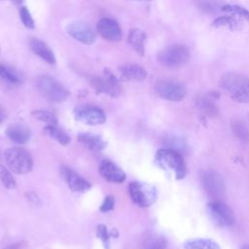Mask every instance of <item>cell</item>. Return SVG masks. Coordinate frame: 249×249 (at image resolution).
<instances>
[{
  "label": "cell",
  "mask_w": 249,
  "mask_h": 249,
  "mask_svg": "<svg viewBox=\"0 0 249 249\" xmlns=\"http://www.w3.org/2000/svg\"><path fill=\"white\" fill-rule=\"evenodd\" d=\"M99 172L101 176L109 182L122 183L125 179L124 172L121 168H119L116 164H114L112 161L107 160H103L100 163Z\"/></svg>",
  "instance_id": "9a60e30c"
},
{
  "label": "cell",
  "mask_w": 249,
  "mask_h": 249,
  "mask_svg": "<svg viewBox=\"0 0 249 249\" xmlns=\"http://www.w3.org/2000/svg\"><path fill=\"white\" fill-rule=\"evenodd\" d=\"M90 84L97 93H105L111 97H117L122 92L119 80L109 70L104 71L103 77L92 78Z\"/></svg>",
  "instance_id": "9c48e42d"
},
{
  "label": "cell",
  "mask_w": 249,
  "mask_h": 249,
  "mask_svg": "<svg viewBox=\"0 0 249 249\" xmlns=\"http://www.w3.org/2000/svg\"><path fill=\"white\" fill-rule=\"evenodd\" d=\"M96 28L100 36L107 41L119 42L122 39V29L119 23L112 18H101L98 21Z\"/></svg>",
  "instance_id": "4fadbf2b"
},
{
  "label": "cell",
  "mask_w": 249,
  "mask_h": 249,
  "mask_svg": "<svg viewBox=\"0 0 249 249\" xmlns=\"http://www.w3.org/2000/svg\"><path fill=\"white\" fill-rule=\"evenodd\" d=\"M241 249H249V244H247V245H244V246H242V248Z\"/></svg>",
  "instance_id": "f35d334b"
},
{
  "label": "cell",
  "mask_w": 249,
  "mask_h": 249,
  "mask_svg": "<svg viewBox=\"0 0 249 249\" xmlns=\"http://www.w3.org/2000/svg\"><path fill=\"white\" fill-rule=\"evenodd\" d=\"M222 11L224 12H228L233 15H237L240 16L244 18H249V11L246 10L245 8L238 6V5H232V4H227L221 7Z\"/></svg>",
  "instance_id": "4dcf8cb0"
},
{
  "label": "cell",
  "mask_w": 249,
  "mask_h": 249,
  "mask_svg": "<svg viewBox=\"0 0 249 249\" xmlns=\"http://www.w3.org/2000/svg\"><path fill=\"white\" fill-rule=\"evenodd\" d=\"M4 118H5V113L0 109V123L4 120Z\"/></svg>",
  "instance_id": "8d00e7d4"
},
{
  "label": "cell",
  "mask_w": 249,
  "mask_h": 249,
  "mask_svg": "<svg viewBox=\"0 0 249 249\" xmlns=\"http://www.w3.org/2000/svg\"><path fill=\"white\" fill-rule=\"evenodd\" d=\"M184 249H221L218 243L207 238H193L184 243Z\"/></svg>",
  "instance_id": "7402d4cb"
},
{
  "label": "cell",
  "mask_w": 249,
  "mask_h": 249,
  "mask_svg": "<svg viewBox=\"0 0 249 249\" xmlns=\"http://www.w3.org/2000/svg\"><path fill=\"white\" fill-rule=\"evenodd\" d=\"M25 242H17V243H14V244H11V245H8L7 247H5L4 249H24L25 247Z\"/></svg>",
  "instance_id": "d590c367"
},
{
  "label": "cell",
  "mask_w": 249,
  "mask_h": 249,
  "mask_svg": "<svg viewBox=\"0 0 249 249\" xmlns=\"http://www.w3.org/2000/svg\"><path fill=\"white\" fill-rule=\"evenodd\" d=\"M12 1L15 2V3H17V4H19V3H21L22 0H12Z\"/></svg>",
  "instance_id": "74e56055"
},
{
  "label": "cell",
  "mask_w": 249,
  "mask_h": 249,
  "mask_svg": "<svg viewBox=\"0 0 249 249\" xmlns=\"http://www.w3.org/2000/svg\"><path fill=\"white\" fill-rule=\"evenodd\" d=\"M78 140L87 149H89L92 152H100L106 146V143L98 135H94V134H90V133L79 134Z\"/></svg>",
  "instance_id": "44dd1931"
},
{
  "label": "cell",
  "mask_w": 249,
  "mask_h": 249,
  "mask_svg": "<svg viewBox=\"0 0 249 249\" xmlns=\"http://www.w3.org/2000/svg\"><path fill=\"white\" fill-rule=\"evenodd\" d=\"M191 57L190 51L187 46L182 44H175L162 49L158 53L159 62L171 69L180 68L186 65Z\"/></svg>",
  "instance_id": "3957f363"
},
{
  "label": "cell",
  "mask_w": 249,
  "mask_h": 249,
  "mask_svg": "<svg viewBox=\"0 0 249 249\" xmlns=\"http://www.w3.org/2000/svg\"><path fill=\"white\" fill-rule=\"evenodd\" d=\"M114 205H115L114 197L112 196H107L104 198V200H103V202L100 206V211L101 212H108V211H110L114 208Z\"/></svg>",
  "instance_id": "836d02e7"
},
{
  "label": "cell",
  "mask_w": 249,
  "mask_h": 249,
  "mask_svg": "<svg viewBox=\"0 0 249 249\" xmlns=\"http://www.w3.org/2000/svg\"><path fill=\"white\" fill-rule=\"evenodd\" d=\"M29 47L35 54H37L39 57H41L47 63H49V64L55 63V57H54L53 51L50 49V47L44 41L37 39V38H31L29 40Z\"/></svg>",
  "instance_id": "e0dca14e"
},
{
  "label": "cell",
  "mask_w": 249,
  "mask_h": 249,
  "mask_svg": "<svg viewBox=\"0 0 249 249\" xmlns=\"http://www.w3.org/2000/svg\"><path fill=\"white\" fill-rule=\"evenodd\" d=\"M121 79L124 81H143L147 77L146 70L134 63H125L119 67Z\"/></svg>",
  "instance_id": "2e32d148"
},
{
  "label": "cell",
  "mask_w": 249,
  "mask_h": 249,
  "mask_svg": "<svg viewBox=\"0 0 249 249\" xmlns=\"http://www.w3.org/2000/svg\"><path fill=\"white\" fill-rule=\"evenodd\" d=\"M137 1H150V0H137Z\"/></svg>",
  "instance_id": "ab89813d"
},
{
  "label": "cell",
  "mask_w": 249,
  "mask_h": 249,
  "mask_svg": "<svg viewBox=\"0 0 249 249\" xmlns=\"http://www.w3.org/2000/svg\"><path fill=\"white\" fill-rule=\"evenodd\" d=\"M129 196L132 201L140 207H149L157 200V189L148 183L131 182L128 186Z\"/></svg>",
  "instance_id": "52a82bcc"
},
{
  "label": "cell",
  "mask_w": 249,
  "mask_h": 249,
  "mask_svg": "<svg viewBox=\"0 0 249 249\" xmlns=\"http://www.w3.org/2000/svg\"><path fill=\"white\" fill-rule=\"evenodd\" d=\"M200 181L204 192L212 201L223 199L226 193V187L224 179L220 173L213 169H206L201 173Z\"/></svg>",
  "instance_id": "8992f818"
},
{
  "label": "cell",
  "mask_w": 249,
  "mask_h": 249,
  "mask_svg": "<svg viewBox=\"0 0 249 249\" xmlns=\"http://www.w3.org/2000/svg\"><path fill=\"white\" fill-rule=\"evenodd\" d=\"M31 114L35 119L40 122H44L49 124H56L57 120L55 115L48 110H35Z\"/></svg>",
  "instance_id": "f1b7e54d"
},
{
  "label": "cell",
  "mask_w": 249,
  "mask_h": 249,
  "mask_svg": "<svg viewBox=\"0 0 249 249\" xmlns=\"http://www.w3.org/2000/svg\"><path fill=\"white\" fill-rule=\"evenodd\" d=\"M0 77L12 84H20L22 82L20 72L6 64H0Z\"/></svg>",
  "instance_id": "603a6c76"
},
{
  "label": "cell",
  "mask_w": 249,
  "mask_h": 249,
  "mask_svg": "<svg viewBox=\"0 0 249 249\" xmlns=\"http://www.w3.org/2000/svg\"><path fill=\"white\" fill-rule=\"evenodd\" d=\"M5 160L10 169L18 174L29 172L33 166V160L29 153L20 147H12L4 153Z\"/></svg>",
  "instance_id": "277c9868"
},
{
  "label": "cell",
  "mask_w": 249,
  "mask_h": 249,
  "mask_svg": "<svg viewBox=\"0 0 249 249\" xmlns=\"http://www.w3.org/2000/svg\"><path fill=\"white\" fill-rule=\"evenodd\" d=\"M167 246L166 239L158 234L148 236L143 243V249H165Z\"/></svg>",
  "instance_id": "484cf974"
},
{
  "label": "cell",
  "mask_w": 249,
  "mask_h": 249,
  "mask_svg": "<svg viewBox=\"0 0 249 249\" xmlns=\"http://www.w3.org/2000/svg\"><path fill=\"white\" fill-rule=\"evenodd\" d=\"M207 212L211 219L219 226L229 227L234 223L233 211L222 200L209 202L207 204Z\"/></svg>",
  "instance_id": "30bf717a"
},
{
  "label": "cell",
  "mask_w": 249,
  "mask_h": 249,
  "mask_svg": "<svg viewBox=\"0 0 249 249\" xmlns=\"http://www.w3.org/2000/svg\"><path fill=\"white\" fill-rule=\"evenodd\" d=\"M67 33L74 38L75 40L86 44V45H91L95 42L96 36L93 30L85 22L82 21H74L68 24L66 27Z\"/></svg>",
  "instance_id": "7c38bea8"
},
{
  "label": "cell",
  "mask_w": 249,
  "mask_h": 249,
  "mask_svg": "<svg viewBox=\"0 0 249 249\" xmlns=\"http://www.w3.org/2000/svg\"><path fill=\"white\" fill-rule=\"evenodd\" d=\"M155 159L158 165L166 172L171 173L176 180H181L186 176L187 166L181 153L163 148L158 150Z\"/></svg>",
  "instance_id": "7a4b0ae2"
},
{
  "label": "cell",
  "mask_w": 249,
  "mask_h": 249,
  "mask_svg": "<svg viewBox=\"0 0 249 249\" xmlns=\"http://www.w3.org/2000/svg\"><path fill=\"white\" fill-rule=\"evenodd\" d=\"M96 235L102 241L105 249H110V238L112 236L111 232L107 231V228L104 225H98L96 228Z\"/></svg>",
  "instance_id": "1f68e13d"
},
{
  "label": "cell",
  "mask_w": 249,
  "mask_h": 249,
  "mask_svg": "<svg viewBox=\"0 0 249 249\" xmlns=\"http://www.w3.org/2000/svg\"><path fill=\"white\" fill-rule=\"evenodd\" d=\"M0 180L7 189L12 190L16 187V180L14 176L7 168H5L2 165H0Z\"/></svg>",
  "instance_id": "f546056e"
},
{
  "label": "cell",
  "mask_w": 249,
  "mask_h": 249,
  "mask_svg": "<svg viewBox=\"0 0 249 249\" xmlns=\"http://www.w3.org/2000/svg\"><path fill=\"white\" fill-rule=\"evenodd\" d=\"M231 129L233 134L244 142H249V129L242 122H233L231 124Z\"/></svg>",
  "instance_id": "4316f807"
},
{
  "label": "cell",
  "mask_w": 249,
  "mask_h": 249,
  "mask_svg": "<svg viewBox=\"0 0 249 249\" xmlns=\"http://www.w3.org/2000/svg\"><path fill=\"white\" fill-rule=\"evenodd\" d=\"M221 88L229 92L231 99L238 103L249 102V78L242 73L231 71L220 80Z\"/></svg>",
  "instance_id": "6da1fadb"
},
{
  "label": "cell",
  "mask_w": 249,
  "mask_h": 249,
  "mask_svg": "<svg viewBox=\"0 0 249 249\" xmlns=\"http://www.w3.org/2000/svg\"><path fill=\"white\" fill-rule=\"evenodd\" d=\"M41 94L50 101L62 102L69 96V91L55 79L49 76H41L36 82Z\"/></svg>",
  "instance_id": "5b68a950"
},
{
  "label": "cell",
  "mask_w": 249,
  "mask_h": 249,
  "mask_svg": "<svg viewBox=\"0 0 249 249\" xmlns=\"http://www.w3.org/2000/svg\"><path fill=\"white\" fill-rule=\"evenodd\" d=\"M44 132L49 137L54 139L61 145L65 146L70 142V137L64 131H62L60 128L56 127L54 124H49V125L45 126Z\"/></svg>",
  "instance_id": "cb8c5ba5"
},
{
  "label": "cell",
  "mask_w": 249,
  "mask_h": 249,
  "mask_svg": "<svg viewBox=\"0 0 249 249\" xmlns=\"http://www.w3.org/2000/svg\"><path fill=\"white\" fill-rule=\"evenodd\" d=\"M74 115L76 120H78L79 122L91 125L101 124H104L106 121L104 112L101 109L94 106H79L75 109Z\"/></svg>",
  "instance_id": "8fae6325"
},
{
  "label": "cell",
  "mask_w": 249,
  "mask_h": 249,
  "mask_svg": "<svg viewBox=\"0 0 249 249\" xmlns=\"http://www.w3.org/2000/svg\"><path fill=\"white\" fill-rule=\"evenodd\" d=\"M213 27H227L230 29H235L237 26V21L230 16H222L215 18L211 24Z\"/></svg>",
  "instance_id": "83f0119b"
},
{
  "label": "cell",
  "mask_w": 249,
  "mask_h": 249,
  "mask_svg": "<svg viewBox=\"0 0 249 249\" xmlns=\"http://www.w3.org/2000/svg\"><path fill=\"white\" fill-rule=\"evenodd\" d=\"M19 17L23 23V25L29 29H33L35 26L34 20L30 15L29 10L26 7H20L19 9Z\"/></svg>",
  "instance_id": "d6a6232c"
},
{
  "label": "cell",
  "mask_w": 249,
  "mask_h": 249,
  "mask_svg": "<svg viewBox=\"0 0 249 249\" xmlns=\"http://www.w3.org/2000/svg\"><path fill=\"white\" fill-rule=\"evenodd\" d=\"M216 92H209L197 99V107L199 111L208 117H215L218 114V106L216 100L218 98Z\"/></svg>",
  "instance_id": "ac0fdd59"
},
{
  "label": "cell",
  "mask_w": 249,
  "mask_h": 249,
  "mask_svg": "<svg viewBox=\"0 0 249 249\" xmlns=\"http://www.w3.org/2000/svg\"><path fill=\"white\" fill-rule=\"evenodd\" d=\"M60 173L68 184L71 191L73 192L84 193L90 188V184L86 179H84L82 176H80L77 172L73 171L68 166H62L60 169Z\"/></svg>",
  "instance_id": "5bb4252c"
},
{
  "label": "cell",
  "mask_w": 249,
  "mask_h": 249,
  "mask_svg": "<svg viewBox=\"0 0 249 249\" xmlns=\"http://www.w3.org/2000/svg\"><path fill=\"white\" fill-rule=\"evenodd\" d=\"M163 144L165 145V148L175 150L179 153L185 152L186 148H187L186 141L183 138H181L177 135H173V134L165 136L163 139Z\"/></svg>",
  "instance_id": "d4e9b609"
},
{
  "label": "cell",
  "mask_w": 249,
  "mask_h": 249,
  "mask_svg": "<svg viewBox=\"0 0 249 249\" xmlns=\"http://www.w3.org/2000/svg\"><path fill=\"white\" fill-rule=\"evenodd\" d=\"M155 90L161 98L174 102L183 100L187 95L185 87L172 80H159L155 84Z\"/></svg>",
  "instance_id": "ba28073f"
},
{
  "label": "cell",
  "mask_w": 249,
  "mask_h": 249,
  "mask_svg": "<svg viewBox=\"0 0 249 249\" xmlns=\"http://www.w3.org/2000/svg\"><path fill=\"white\" fill-rule=\"evenodd\" d=\"M26 196H27V197H28V200H29L32 204H34V205L40 204V198L38 197V196H37L34 192H30V193L26 194Z\"/></svg>",
  "instance_id": "e575fe53"
},
{
  "label": "cell",
  "mask_w": 249,
  "mask_h": 249,
  "mask_svg": "<svg viewBox=\"0 0 249 249\" xmlns=\"http://www.w3.org/2000/svg\"><path fill=\"white\" fill-rule=\"evenodd\" d=\"M6 135L8 136L9 139H11L16 143L24 144L30 139L31 131L29 127L24 124H14L8 126L6 130Z\"/></svg>",
  "instance_id": "d6986e66"
},
{
  "label": "cell",
  "mask_w": 249,
  "mask_h": 249,
  "mask_svg": "<svg viewBox=\"0 0 249 249\" xmlns=\"http://www.w3.org/2000/svg\"><path fill=\"white\" fill-rule=\"evenodd\" d=\"M146 39H147L146 33L139 28L130 29L128 36H127L128 44L141 56L144 55V53H145Z\"/></svg>",
  "instance_id": "ffe728a7"
}]
</instances>
